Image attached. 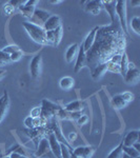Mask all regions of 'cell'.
I'll return each instance as SVG.
<instances>
[{
    "instance_id": "6da1fadb",
    "label": "cell",
    "mask_w": 140,
    "mask_h": 158,
    "mask_svg": "<svg viewBox=\"0 0 140 158\" xmlns=\"http://www.w3.org/2000/svg\"><path fill=\"white\" fill-rule=\"evenodd\" d=\"M126 45V34L119 23L99 27L95 41L86 55V67L93 71L98 64L109 62L116 54H123Z\"/></svg>"
},
{
    "instance_id": "7a4b0ae2",
    "label": "cell",
    "mask_w": 140,
    "mask_h": 158,
    "mask_svg": "<svg viewBox=\"0 0 140 158\" xmlns=\"http://www.w3.org/2000/svg\"><path fill=\"white\" fill-rule=\"evenodd\" d=\"M22 27L27 31V35L31 37V39L34 42L41 45H49L47 39V32L42 27L36 25L34 23H31L30 21H25L22 23Z\"/></svg>"
},
{
    "instance_id": "3957f363",
    "label": "cell",
    "mask_w": 140,
    "mask_h": 158,
    "mask_svg": "<svg viewBox=\"0 0 140 158\" xmlns=\"http://www.w3.org/2000/svg\"><path fill=\"white\" fill-rule=\"evenodd\" d=\"M47 124H49V126H47V128L49 130H51V131L54 133L56 139H57L61 144H64V146H67L68 149L73 152L74 148H72L71 143H68L67 137H65L64 134L62 133V130H61V127H60V123H59V119H58L56 116L52 117V118L47 120Z\"/></svg>"
},
{
    "instance_id": "277c9868",
    "label": "cell",
    "mask_w": 140,
    "mask_h": 158,
    "mask_svg": "<svg viewBox=\"0 0 140 158\" xmlns=\"http://www.w3.org/2000/svg\"><path fill=\"white\" fill-rule=\"evenodd\" d=\"M126 4L128 1L119 0L116 1V15L118 18L119 25H120L122 32L128 35V18H126Z\"/></svg>"
},
{
    "instance_id": "5b68a950",
    "label": "cell",
    "mask_w": 140,
    "mask_h": 158,
    "mask_svg": "<svg viewBox=\"0 0 140 158\" xmlns=\"http://www.w3.org/2000/svg\"><path fill=\"white\" fill-rule=\"evenodd\" d=\"M40 109H41L40 117L49 120L52 117L57 115V112L61 109V106L54 102H52V101L47 100V99H43L41 101V108Z\"/></svg>"
},
{
    "instance_id": "8992f818",
    "label": "cell",
    "mask_w": 140,
    "mask_h": 158,
    "mask_svg": "<svg viewBox=\"0 0 140 158\" xmlns=\"http://www.w3.org/2000/svg\"><path fill=\"white\" fill-rule=\"evenodd\" d=\"M33 158H55L51 151L49 140L47 137H43L39 141V144L36 148V152L33 155Z\"/></svg>"
},
{
    "instance_id": "52a82bcc",
    "label": "cell",
    "mask_w": 140,
    "mask_h": 158,
    "mask_svg": "<svg viewBox=\"0 0 140 158\" xmlns=\"http://www.w3.org/2000/svg\"><path fill=\"white\" fill-rule=\"evenodd\" d=\"M47 131H49V129H47V127H38V128L24 130V133L33 142H34L35 147L37 148L38 144H39V141L43 137H45Z\"/></svg>"
},
{
    "instance_id": "ba28073f",
    "label": "cell",
    "mask_w": 140,
    "mask_h": 158,
    "mask_svg": "<svg viewBox=\"0 0 140 158\" xmlns=\"http://www.w3.org/2000/svg\"><path fill=\"white\" fill-rule=\"evenodd\" d=\"M124 82L129 85H137L140 80V71L136 68V65L133 62H129L128 71L124 75Z\"/></svg>"
},
{
    "instance_id": "9c48e42d",
    "label": "cell",
    "mask_w": 140,
    "mask_h": 158,
    "mask_svg": "<svg viewBox=\"0 0 140 158\" xmlns=\"http://www.w3.org/2000/svg\"><path fill=\"white\" fill-rule=\"evenodd\" d=\"M63 36V29L62 25L59 27H57L56 30L53 31H47V39L49 45H53V47H58L59 43L61 42Z\"/></svg>"
},
{
    "instance_id": "30bf717a",
    "label": "cell",
    "mask_w": 140,
    "mask_h": 158,
    "mask_svg": "<svg viewBox=\"0 0 140 158\" xmlns=\"http://www.w3.org/2000/svg\"><path fill=\"white\" fill-rule=\"evenodd\" d=\"M45 137L49 140V143H50V148H51V151H52L53 155L55 156V158H61V143L56 139L54 133H53L51 130L47 131V135Z\"/></svg>"
},
{
    "instance_id": "8fae6325",
    "label": "cell",
    "mask_w": 140,
    "mask_h": 158,
    "mask_svg": "<svg viewBox=\"0 0 140 158\" xmlns=\"http://www.w3.org/2000/svg\"><path fill=\"white\" fill-rule=\"evenodd\" d=\"M37 3H38V1H36V0L24 1L23 3L18 7V10H19V12L22 14V16H24L25 18L31 20V18L33 17V14H34L35 10H36V4Z\"/></svg>"
},
{
    "instance_id": "7c38bea8",
    "label": "cell",
    "mask_w": 140,
    "mask_h": 158,
    "mask_svg": "<svg viewBox=\"0 0 140 158\" xmlns=\"http://www.w3.org/2000/svg\"><path fill=\"white\" fill-rule=\"evenodd\" d=\"M51 16V14L49 12L44 11V10L41 9H37L35 10L34 14H33V17L31 18L30 22L31 23H34L36 25H39V27H43L44 22L49 19V17Z\"/></svg>"
},
{
    "instance_id": "4fadbf2b",
    "label": "cell",
    "mask_w": 140,
    "mask_h": 158,
    "mask_svg": "<svg viewBox=\"0 0 140 158\" xmlns=\"http://www.w3.org/2000/svg\"><path fill=\"white\" fill-rule=\"evenodd\" d=\"M100 1L102 6L105 9L108 14L110 15L111 23L112 24L119 23L118 18H117V15H116V1H113V0H100Z\"/></svg>"
},
{
    "instance_id": "5bb4252c",
    "label": "cell",
    "mask_w": 140,
    "mask_h": 158,
    "mask_svg": "<svg viewBox=\"0 0 140 158\" xmlns=\"http://www.w3.org/2000/svg\"><path fill=\"white\" fill-rule=\"evenodd\" d=\"M83 4V10L85 11V13L94 16H97L99 13L101 12V1H97V0H90V1H83L81 2Z\"/></svg>"
},
{
    "instance_id": "9a60e30c",
    "label": "cell",
    "mask_w": 140,
    "mask_h": 158,
    "mask_svg": "<svg viewBox=\"0 0 140 158\" xmlns=\"http://www.w3.org/2000/svg\"><path fill=\"white\" fill-rule=\"evenodd\" d=\"M41 64H42V57L41 55H36L33 57V59L31 60L30 63V72L33 78H38L40 76V70H41Z\"/></svg>"
},
{
    "instance_id": "2e32d148",
    "label": "cell",
    "mask_w": 140,
    "mask_h": 158,
    "mask_svg": "<svg viewBox=\"0 0 140 158\" xmlns=\"http://www.w3.org/2000/svg\"><path fill=\"white\" fill-rule=\"evenodd\" d=\"M95 153V149L92 146L77 147L73 150V154L78 158H92Z\"/></svg>"
},
{
    "instance_id": "e0dca14e",
    "label": "cell",
    "mask_w": 140,
    "mask_h": 158,
    "mask_svg": "<svg viewBox=\"0 0 140 158\" xmlns=\"http://www.w3.org/2000/svg\"><path fill=\"white\" fill-rule=\"evenodd\" d=\"M84 67H86V55H85L84 50H83L82 43H81V45H79L78 55H77V57H76V62H75V67H74V71H75V73H78Z\"/></svg>"
},
{
    "instance_id": "ac0fdd59",
    "label": "cell",
    "mask_w": 140,
    "mask_h": 158,
    "mask_svg": "<svg viewBox=\"0 0 140 158\" xmlns=\"http://www.w3.org/2000/svg\"><path fill=\"white\" fill-rule=\"evenodd\" d=\"M59 27H61V18L58 15H51L49 19L44 22L42 27L44 29L45 32H47V31L56 30Z\"/></svg>"
},
{
    "instance_id": "d6986e66",
    "label": "cell",
    "mask_w": 140,
    "mask_h": 158,
    "mask_svg": "<svg viewBox=\"0 0 140 158\" xmlns=\"http://www.w3.org/2000/svg\"><path fill=\"white\" fill-rule=\"evenodd\" d=\"M139 141V131L138 130H134V131H130L126 135L124 139L122 140V144L123 147H132L134 143Z\"/></svg>"
},
{
    "instance_id": "ffe728a7",
    "label": "cell",
    "mask_w": 140,
    "mask_h": 158,
    "mask_svg": "<svg viewBox=\"0 0 140 158\" xmlns=\"http://www.w3.org/2000/svg\"><path fill=\"white\" fill-rule=\"evenodd\" d=\"M78 51H79V44L78 43H73L72 45L68 48L67 52H65V60L68 63H72L74 60H76V57L78 55Z\"/></svg>"
},
{
    "instance_id": "44dd1931",
    "label": "cell",
    "mask_w": 140,
    "mask_h": 158,
    "mask_svg": "<svg viewBox=\"0 0 140 158\" xmlns=\"http://www.w3.org/2000/svg\"><path fill=\"white\" fill-rule=\"evenodd\" d=\"M99 27H94L93 30L91 31L90 33L88 34V36L84 39V41L82 42V47H83V50H84V52L86 53L89 50L92 48V45H93L94 41H95V37H96V32H97Z\"/></svg>"
},
{
    "instance_id": "7402d4cb",
    "label": "cell",
    "mask_w": 140,
    "mask_h": 158,
    "mask_svg": "<svg viewBox=\"0 0 140 158\" xmlns=\"http://www.w3.org/2000/svg\"><path fill=\"white\" fill-rule=\"evenodd\" d=\"M106 71H108V62L100 63V64H98L93 71H91L92 78H93L94 80H98L100 77H102L103 74L105 73Z\"/></svg>"
},
{
    "instance_id": "603a6c76",
    "label": "cell",
    "mask_w": 140,
    "mask_h": 158,
    "mask_svg": "<svg viewBox=\"0 0 140 158\" xmlns=\"http://www.w3.org/2000/svg\"><path fill=\"white\" fill-rule=\"evenodd\" d=\"M112 104H113V106L115 109L121 110V109H123L124 106H128L129 102L126 101V99L124 98L123 94H118V95H115L112 98Z\"/></svg>"
},
{
    "instance_id": "cb8c5ba5",
    "label": "cell",
    "mask_w": 140,
    "mask_h": 158,
    "mask_svg": "<svg viewBox=\"0 0 140 158\" xmlns=\"http://www.w3.org/2000/svg\"><path fill=\"white\" fill-rule=\"evenodd\" d=\"M83 101L81 100H75L72 101V102H68L64 106V110H67L68 112H82L83 110Z\"/></svg>"
},
{
    "instance_id": "d4e9b609",
    "label": "cell",
    "mask_w": 140,
    "mask_h": 158,
    "mask_svg": "<svg viewBox=\"0 0 140 158\" xmlns=\"http://www.w3.org/2000/svg\"><path fill=\"white\" fill-rule=\"evenodd\" d=\"M74 85H75V80H74V78L68 77V76L61 78L60 81H59L60 88L62 89V90H64V91L71 90V89H72L73 86H74Z\"/></svg>"
},
{
    "instance_id": "484cf974",
    "label": "cell",
    "mask_w": 140,
    "mask_h": 158,
    "mask_svg": "<svg viewBox=\"0 0 140 158\" xmlns=\"http://www.w3.org/2000/svg\"><path fill=\"white\" fill-rule=\"evenodd\" d=\"M128 64H129L128 55H126V53L124 52L123 54H122L120 64H119V67H120V74H121L122 77H124V75H126V71H128Z\"/></svg>"
},
{
    "instance_id": "4316f807",
    "label": "cell",
    "mask_w": 140,
    "mask_h": 158,
    "mask_svg": "<svg viewBox=\"0 0 140 158\" xmlns=\"http://www.w3.org/2000/svg\"><path fill=\"white\" fill-rule=\"evenodd\" d=\"M122 147H123V144H122V141H121L120 143L115 148V149H113V151L108 155V157L106 158H121L122 155H123Z\"/></svg>"
},
{
    "instance_id": "83f0119b",
    "label": "cell",
    "mask_w": 140,
    "mask_h": 158,
    "mask_svg": "<svg viewBox=\"0 0 140 158\" xmlns=\"http://www.w3.org/2000/svg\"><path fill=\"white\" fill-rule=\"evenodd\" d=\"M130 27L135 32V34L140 35V18L139 16H135L130 22Z\"/></svg>"
},
{
    "instance_id": "f1b7e54d",
    "label": "cell",
    "mask_w": 140,
    "mask_h": 158,
    "mask_svg": "<svg viewBox=\"0 0 140 158\" xmlns=\"http://www.w3.org/2000/svg\"><path fill=\"white\" fill-rule=\"evenodd\" d=\"M122 151H123L124 154L129 155L132 158H136L140 156V152L136 151L133 147H122Z\"/></svg>"
},
{
    "instance_id": "f546056e",
    "label": "cell",
    "mask_w": 140,
    "mask_h": 158,
    "mask_svg": "<svg viewBox=\"0 0 140 158\" xmlns=\"http://www.w3.org/2000/svg\"><path fill=\"white\" fill-rule=\"evenodd\" d=\"M19 50H21V49H20L18 45H16V44H10V45H7V47L2 49V51H3V52L6 53V54L9 55V56L12 55L13 53L17 52V51H19Z\"/></svg>"
},
{
    "instance_id": "4dcf8cb0",
    "label": "cell",
    "mask_w": 140,
    "mask_h": 158,
    "mask_svg": "<svg viewBox=\"0 0 140 158\" xmlns=\"http://www.w3.org/2000/svg\"><path fill=\"white\" fill-rule=\"evenodd\" d=\"M22 57H23V52L19 50L17 52L13 53L12 55H10V60H11V62H16V61H19Z\"/></svg>"
},
{
    "instance_id": "1f68e13d",
    "label": "cell",
    "mask_w": 140,
    "mask_h": 158,
    "mask_svg": "<svg viewBox=\"0 0 140 158\" xmlns=\"http://www.w3.org/2000/svg\"><path fill=\"white\" fill-rule=\"evenodd\" d=\"M61 158H71V155H72V151L70 149L64 146V144H61Z\"/></svg>"
},
{
    "instance_id": "d6a6232c",
    "label": "cell",
    "mask_w": 140,
    "mask_h": 158,
    "mask_svg": "<svg viewBox=\"0 0 140 158\" xmlns=\"http://www.w3.org/2000/svg\"><path fill=\"white\" fill-rule=\"evenodd\" d=\"M108 71H110V72H112V73L120 74V67H119V64H115V63L109 61L108 62Z\"/></svg>"
},
{
    "instance_id": "836d02e7",
    "label": "cell",
    "mask_w": 140,
    "mask_h": 158,
    "mask_svg": "<svg viewBox=\"0 0 140 158\" xmlns=\"http://www.w3.org/2000/svg\"><path fill=\"white\" fill-rule=\"evenodd\" d=\"M3 12H4V14H6V15H12L13 13L15 12V7L12 6L11 2L7 1L6 3L3 6Z\"/></svg>"
},
{
    "instance_id": "e575fe53",
    "label": "cell",
    "mask_w": 140,
    "mask_h": 158,
    "mask_svg": "<svg viewBox=\"0 0 140 158\" xmlns=\"http://www.w3.org/2000/svg\"><path fill=\"white\" fill-rule=\"evenodd\" d=\"M0 62L4 63V64H6V63L11 62V60H10V56L7 54H6L2 50H0Z\"/></svg>"
},
{
    "instance_id": "d590c367",
    "label": "cell",
    "mask_w": 140,
    "mask_h": 158,
    "mask_svg": "<svg viewBox=\"0 0 140 158\" xmlns=\"http://www.w3.org/2000/svg\"><path fill=\"white\" fill-rule=\"evenodd\" d=\"M77 124H79L80 127H82V126H84V124L88 123V121H89V117L86 116V115H81L79 118L77 119Z\"/></svg>"
},
{
    "instance_id": "8d00e7d4",
    "label": "cell",
    "mask_w": 140,
    "mask_h": 158,
    "mask_svg": "<svg viewBox=\"0 0 140 158\" xmlns=\"http://www.w3.org/2000/svg\"><path fill=\"white\" fill-rule=\"evenodd\" d=\"M40 114H41V109L40 108H34L31 111V117H33V118H38V117H40Z\"/></svg>"
},
{
    "instance_id": "74e56055",
    "label": "cell",
    "mask_w": 140,
    "mask_h": 158,
    "mask_svg": "<svg viewBox=\"0 0 140 158\" xmlns=\"http://www.w3.org/2000/svg\"><path fill=\"white\" fill-rule=\"evenodd\" d=\"M121 57H122V54H116L114 55L113 57L111 58V62L115 63V64H120V61H121Z\"/></svg>"
},
{
    "instance_id": "f35d334b",
    "label": "cell",
    "mask_w": 140,
    "mask_h": 158,
    "mask_svg": "<svg viewBox=\"0 0 140 158\" xmlns=\"http://www.w3.org/2000/svg\"><path fill=\"white\" fill-rule=\"evenodd\" d=\"M76 138H77V133L76 132H71L70 135L68 136V143H71V142H73V141H75Z\"/></svg>"
},
{
    "instance_id": "ab89813d",
    "label": "cell",
    "mask_w": 140,
    "mask_h": 158,
    "mask_svg": "<svg viewBox=\"0 0 140 158\" xmlns=\"http://www.w3.org/2000/svg\"><path fill=\"white\" fill-rule=\"evenodd\" d=\"M6 71H4V70H0V80H1L2 78L6 76Z\"/></svg>"
},
{
    "instance_id": "60d3db41",
    "label": "cell",
    "mask_w": 140,
    "mask_h": 158,
    "mask_svg": "<svg viewBox=\"0 0 140 158\" xmlns=\"http://www.w3.org/2000/svg\"><path fill=\"white\" fill-rule=\"evenodd\" d=\"M131 3H132V6H138L140 4V1L139 0H136V1H132Z\"/></svg>"
},
{
    "instance_id": "b9f144b4",
    "label": "cell",
    "mask_w": 140,
    "mask_h": 158,
    "mask_svg": "<svg viewBox=\"0 0 140 158\" xmlns=\"http://www.w3.org/2000/svg\"><path fill=\"white\" fill-rule=\"evenodd\" d=\"M50 2H51L52 4H59V3H61L62 1H61V0H56V1H54V0H52V1H50Z\"/></svg>"
},
{
    "instance_id": "7bdbcfd3",
    "label": "cell",
    "mask_w": 140,
    "mask_h": 158,
    "mask_svg": "<svg viewBox=\"0 0 140 158\" xmlns=\"http://www.w3.org/2000/svg\"><path fill=\"white\" fill-rule=\"evenodd\" d=\"M121 158H132V157L129 156V155H126V154H124V153H123V155H122Z\"/></svg>"
},
{
    "instance_id": "ee69618b",
    "label": "cell",
    "mask_w": 140,
    "mask_h": 158,
    "mask_svg": "<svg viewBox=\"0 0 140 158\" xmlns=\"http://www.w3.org/2000/svg\"><path fill=\"white\" fill-rule=\"evenodd\" d=\"M2 100H3V97H0V108H1V104H2Z\"/></svg>"
},
{
    "instance_id": "f6af8a7d",
    "label": "cell",
    "mask_w": 140,
    "mask_h": 158,
    "mask_svg": "<svg viewBox=\"0 0 140 158\" xmlns=\"http://www.w3.org/2000/svg\"><path fill=\"white\" fill-rule=\"evenodd\" d=\"M3 65H6L4 63H2V62H0V67H3Z\"/></svg>"
},
{
    "instance_id": "bcb514c9",
    "label": "cell",
    "mask_w": 140,
    "mask_h": 158,
    "mask_svg": "<svg viewBox=\"0 0 140 158\" xmlns=\"http://www.w3.org/2000/svg\"><path fill=\"white\" fill-rule=\"evenodd\" d=\"M2 158H10V157H9V156H6V155H4V156L2 157Z\"/></svg>"
},
{
    "instance_id": "7dc6e473",
    "label": "cell",
    "mask_w": 140,
    "mask_h": 158,
    "mask_svg": "<svg viewBox=\"0 0 140 158\" xmlns=\"http://www.w3.org/2000/svg\"><path fill=\"white\" fill-rule=\"evenodd\" d=\"M3 156H4V155H1V154H0V158H2Z\"/></svg>"
},
{
    "instance_id": "c3c4849f",
    "label": "cell",
    "mask_w": 140,
    "mask_h": 158,
    "mask_svg": "<svg viewBox=\"0 0 140 158\" xmlns=\"http://www.w3.org/2000/svg\"><path fill=\"white\" fill-rule=\"evenodd\" d=\"M77 158H78V157H77Z\"/></svg>"
}]
</instances>
